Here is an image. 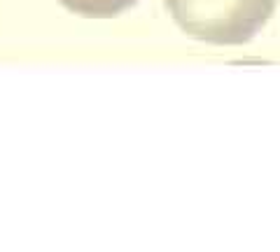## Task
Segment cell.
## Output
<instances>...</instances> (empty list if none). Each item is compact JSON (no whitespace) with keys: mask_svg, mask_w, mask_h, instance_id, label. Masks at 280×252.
I'll use <instances>...</instances> for the list:
<instances>
[{"mask_svg":"<svg viewBox=\"0 0 280 252\" xmlns=\"http://www.w3.org/2000/svg\"><path fill=\"white\" fill-rule=\"evenodd\" d=\"M278 0H166L175 24L203 42L243 45L264 28Z\"/></svg>","mask_w":280,"mask_h":252,"instance_id":"6da1fadb","label":"cell"},{"mask_svg":"<svg viewBox=\"0 0 280 252\" xmlns=\"http://www.w3.org/2000/svg\"><path fill=\"white\" fill-rule=\"evenodd\" d=\"M66 10L89 19H110L133 7L138 0H59Z\"/></svg>","mask_w":280,"mask_h":252,"instance_id":"7a4b0ae2","label":"cell"}]
</instances>
